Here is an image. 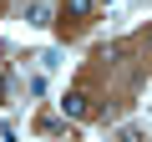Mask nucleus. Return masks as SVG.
I'll use <instances>...</instances> for the list:
<instances>
[{
	"mask_svg": "<svg viewBox=\"0 0 152 142\" xmlns=\"http://www.w3.org/2000/svg\"><path fill=\"white\" fill-rule=\"evenodd\" d=\"M61 112H66V117H86V112H91V97H86V91H66Z\"/></svg>",
	"mask_w": 152,
	"mask_h": 142,
	"instance_id": "f257e3e1",
	"label": "nucleus"
},
{
	"mask_svg": "<svg viewBox=\"0 0 152 142\" xmlns=\"http://www.w3.org/2000/svg\"><path fill=\"white\" fill-rule=\"evenodd\" d=\"M26 20H31V26H51V5H46V0H36V5L26 10Z\"/></svg>",
	"mask_w": 152,
	"mask_h": 142,
	"instance_id": "f03ea898",
	"label": "nucleus"
},
{
	"mask_svg": "<svg viewBox=\"0 0 152 142\" xmlns=\"http://www.w3.org/2000/svg\"><path fill=\"white\" fill-rule=\"evenodd\" d=\"M66 10L71 15H91V0H66Z\"/></svg>",
	"mask_w": 152,
	"mask_h": 142,
	"instance_id": "7ed1b4c3",
	"label": "nucleus"
}]
</instances>
